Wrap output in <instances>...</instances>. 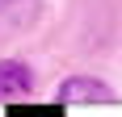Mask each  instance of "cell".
Segmentation results:
<instances>
[{"label":"cell","instance_id":"6da1fadb","mask_svg":"<svg viewBox=\"0 0 122 117\" xmlns=\"http://www.w3.org/2000/svg\"><path fill=\"white\" fill-rule=\"evenodd\" d=\"M59 100L63 105H72V100H114V92L105 88V84H97V80H88V75H76V80H67L59 88Z\"/></svg>","mask_w":122,"mask_h":117},{"label":"cell","instance_id":"7a4b0ae2","mask_svg":"<svg viewBox=\"0 0 122 117\" xmlns=\"http://www.w3.org/2000/svg\"><path fill=\"white\" fill-rule=\"evenodd\" d=\"M34 88V75L25 63H0V100H13V96H25Z\"/></svg>","mask_w":122,"mask_h":117}]
</instances>
